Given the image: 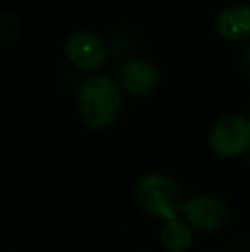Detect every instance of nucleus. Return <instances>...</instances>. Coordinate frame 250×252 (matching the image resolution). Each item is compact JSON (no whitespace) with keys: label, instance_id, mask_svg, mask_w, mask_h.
Returning <instances> with one entry per match:
<instances>
[{"label":"nucleus","instance_id":"nucleus-11","mask_svg":"<svg viewBox=\"0 0 250 252\" xmlns=\"http://www.w3.org/2000/svg\"><path fill=\"white\" fill-rule=\"evenodd\" d=\"M247 161H249V166H250V150H249V153H247Z\"/></svg>","mask_w":250,"mask_h":252},{"label":"nucleus","instance_id":"nucleus-8","mask_svg":"<svg viewBox=\"0 0 250 252\" xmlns=\"http://www.w3.org/2000/svg\"><path fill=\"white\" fill-rule=\"evenodd\" d=\"M160 242L167 252H187L194 244V230L180 216L168 220L160 228Z\"/></svg>","mask_w":250,"mask_h":252},{"label":"nucleus","instance_id":"nucleus-5","mask_svg":"<svg viewBox=\"0 0 250 252\" xmlns=\"http://www.w3.org/2000/svg\"><path fill=\"white\" fill-rule=\"evenodd\" d=\"M65 55L83 70H98L107 62V48L101 38L89 31H76L65 41Z\"/></svg>","mask_w":250,"mask_h":252},{"label":"nucleus","instance_id":"nucleus-10","mask_svg":"<svg viewBox=\"0 0 250 252\" xmlns=\"http://www.w3.org/2000/svg\"><path fill=\"white\" fill-rule=\"evenodd\" d=\"M242 69H244L245 76L250 79V43L247 45V48H245V52H244V57H242Z\"/></svg>","mask_w":250,"mask_h":252},{"label":"nucleus","instance_id":"nucleus-12","mask_svg":"<svg viewBox=\"0 0 250 252\" xmlns=\"http://www.w3.org/2000/svg\"><path fill=\"white\" fill-rule=\"evenodd\" d=\"M249 120H250V119H249Z\"/></svg>","mask_w":250,"mask_h":252},{"label":"nucleus","instance_id":"nucleus-1","mask_svg":"<svg viewBox=\"0 0 250 252\" xmlns=\"http://www.w3.org/2000/svg\"><path fill=\"white\" fill-rule=\"evenodd\" d=\"M77 105L83 120L93 129H107L118 119L124 94L108 76H91L81 84Z\"/></svg>","mask_w":250,"mask_h":252},{"label":"nucleus","instance_id":"nucleus-2","mask_svg":"<svg viewBox=\"0 0 250 252\" xmlns=\"http://www.w3.org/2000/svg\"><path fill=\"white\" fill-rule=\"evenodd\" d=\"M136 201L147 215L168 221L180 216L185 197L180 184L173 177L161 172H149L137 182Z\"/></svg>","mask_w":250,"mask_h":252},{"label":"nucleus","instance_id":"nucleus-6","mask_svg":"<svg viewBox=\"0 0 250 252\" xmlns=\"http://www.w3.org/2000/svg\"><path fill=\"white\" fill-rule=\"evenodd\" d=\"M120 83L134 96H147L158 86L160 72L156 65L146 59L127 60L120 69Z\"/></svg>","mask_w":250,"mask_h":252},{"label":"nucleus","instance_id":"nucleus-7","mask_svg":"<svg viewBox=\"0 0 250 252\" xmlns=\"http://www.w3.org/2000/svg\"><path fill=\"white\" fill-rule=\"evenodd\" d=\"M216 30L228 41H244L250 38V5L233 3L218 14Z\"/></svg>","mask_w":250,"mask_h":252},{"label":"nucleus","instance_id":"nucleus-3","mask_svg":"<svg viewBox=\"0 0 250 252\" xmlns=\"http://www.w3.org/2000/svg\"><path fill=\"white\" fill-rule=\"evenodd\" d=\"M209 148L224 159L247 155L250 150V120L238 113L221 117L211 127Z\"/></svg>","mask_w":250,"mask_h":252},{"label":"nucleus","instance_id":"nucleus-9","mask_svg":"<svg viewBox=\"0 0 250 252\" xmlns=\"http://www.w3.org/2000/svg\"><path fill=\"white\" fill-rule=\"evenodd\" d=\"M21 34V23L16 16L5 12L0 14V40L14 43Z\"/></svg>","mask_w":250,"mask_h":252},{"label":"nucleus","instance_id":"nucleus-4","mask_svg":"<svg viewBox=\"0 0 250 252\" xmlns=\"http://www.w3.org/2000/svg\"><path fill=\"white\" fill-rule=\"evenodd\" d=\"M180 216L192 226L194 232L213 233L228 223V206L214 194H197L185 199Z\"/></svg>","mask_w":250,"mask_h":252}]
</instances>
